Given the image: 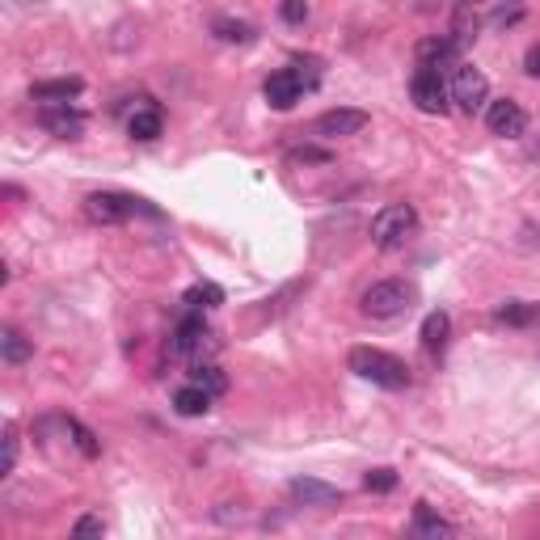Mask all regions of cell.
<instances>
[{
  "instance_id": "1f68e13d",
  "label": "cell",
  "mask_w": 540,
  "mask_h": 540,
  "mask_svg": "<svg viewBox=\"0 0 540 540\" xmlns=\"http://www.w3.org/2000/svg\"><path fill=\"white\" fill-rule=\"evenodd\" d=\"M22 5H43V0H22Z\"/></svg>"
},
{
  "instance_id": "d6986e66",
  "label": "cell",
  "mask_w": 540,
  "mask_h": 540,
  "mask_svg": "<svg viewBox=\"0 0 540 540\" xmlns=\"http://www.w3.org/2000/svg\"><path fill=\"white\" fill-rule=\"evenodd\" d=\"M30 355H34V342L17 334L13 325H5V330H0V359H5L9 368H17V363H26Z\"/></svg>"
},
{
  "instance_id": "4316f807",
  "label": "cell",
  "mask_w": 540,
  "mask_h": 540,
  "mask_svg": "<svg viewBox=\"0 0 540 540\" xmlns=\"http://www.w3.org/2000/svg\"><path fill=\"white\" fill-rule=\"evenodd\" d=\"M102 532H106V524H102L98 515H81L72 524V536H102Z\"/></svg>"
},
{
  "instance_id": "f1b7e54d",
  "label": "cell",
  "mask_w": 540,
  "mask_h": 540,
  "mask_svg": "<svg viewBox=\"0 0 540 540\" xmlns=\"http://www.w3.org/2000/svg\"><path fill=\"white\" fill-rule=\"evenodd\" d=\"M524 72L532 76V81H540V43L528 47V55H524Z\"/></svg>"
},
{
  "instance_id": "d4e9b609",
  "label": "cell",
  "mask_w": 540,
  "mask_h": 540,
  "mask_svg": "<svg viewBox=\"0 0 540 540\" xmlns=\"http://www.w3.org/2000/svg\"><path fill=\"white\" fill-rule=\"evenodd\" d=\"M363 490L389 494V490H397V473H393V469H372L368 477H363Z\"/></svg>"
},
{
  "instance_id": "6da1fadb",
  "label": "cell",
  "mask_w": 540,
  "mask_h": 540,
  "mask_svg": "<svg viewBox=\"0 0 540 540\" xmlns=\"http://www.w3.org/2000/svg\"><path fill=\"white\" fill-rule=\"evenodd\" d=\"M346 363H351V372L359 380L376 384V389H389V393L410 389V368H405V363L397 355H389V351H376V346H355Z\"/></svg>"
},
{
  "instance_id": "ac0fdd59",
  "label": "cell",
  "mask_w": 540,
  "mask_h": 540,
  "mask_svg": "<svg viewBox=\"0 0 540 540\" xmlns=\"http://www.w3.org/2000/svg\"><path fill=\"white\" fill-rule=\"evenodd\" d=\"M186 308H195V313H211V308H220L224 304V287L220 283H190L186 287V296H182Z\"/></svg>"
},
{
  "instance_id": "277c9868",
  "label": "cell",
  "mask_w": 540,
  "mask_h": 540,
  "mask_svg": "<svg viewBox=\"0 0 540 540\" xmlns=\"http://www.w3.org/2000/svg\"><path fill=\"white\" fill-rule=\"evenodd\" d=\"M152 216V220H161V211L157 207H148L144 199H131V195H114V190H98V195H89L85 199V216L93 224H123L131 216Z\"/></svg>"
},
{
  "instance_id": "30bf717a",
  "label": "cell",
  "mask_w": 540,
  "mask_h": 540,
  "mask_svg": "<svg viewBox=\"0 0 540 540\" xmlns=\"http://www.w3.org/2000/svg\"><path fill=\"white\" fill-rule=\"evenodd\" d=\"M486 127H490V135H503V140H519V135L528 131V114H524V106H519V102L498 98V102L486 106Z\"/></svg>"
},
{
  "instance_id": "83f0119b",
  "label": "cell",
  "mask_w": 540,
  "mask_h": 540,
  "mask_svg": "<svg viewBox=\"0 0 540 540\" xmlns=\"http://www.w3.org/2000/svg\"><path fill=\"white\" fill-rule=\"evenodd\" d=\"M13 469H17V431L5 427V473H13Z\"/></svg>"
},
{
  "instance_id": "ffe728a7",
  "label": "cell",
  "mask_w": 540,
  "mask_h": 540,
  "mask_svg": "<svg viewBox=\"0 0 540 540\" xmlns=\"http://www.w3.org/2000/svg\"><path fill=\"white\" fill-rule=\"evenodd\" d=\"M536 317H540V304H528V300H507L494 308V321L503 325H532Z\"/></svg>"
},
{
  "instance_id": "4dcf8cb0",
  "label": "cell",
  "mask_w": 540,
  "mask_h": 540,
  "mask_svg": "<svg viewBox=\"0 0 540 540\" xmlns=\"http://www.w3.org/2000/svg\"><path fill=\"white\" fill-rule=\"evenodd\" d=\"M465 9H473V5H494V0H460Z\"/></svg>"
},
{
  "instance_id": "2e32d148",
  "label": "cell",
  "mask_w": 540,
  "mask_h": 540,
  "mask_svg": "<svg viewBox=\"0 0 540 540\" xmlns=\"http://www.w3.org/2000/svg\"><path fill=\"white\" fill-rule=\"evenodd\" d=\"M211 401H216V397H211L207 389H199L195 380H190V384H182V389L173 393V410H178L182 418H199V414L211 410Z\"/></svg>"
},
{
  "instance_id": "7c38bea8",
  "label": "cell",
  "mask_w": 540,
  "mask_h": 540,
  "mask_svg": "<svg viewBox=\"0 0 540 540\" xmlns=\"http://www.w3.org/2000/svg\"><path fill=\"white\" fill-rule=\"evenodd\" d=\"M287 490H292V498H296V503H304V507H334L338 498H342L338 486H330V481H317V477H296Z\"/></svg>"
},
{
  "instance_id": "484cf974",
  "label": "cell",
  "mask_w": 540,
  "mask_h": 540,
  "mask_svg": "<svg viewBox=\"0 0 540 540\" xmlns=\"http://www.w3.org/2000/svg\"><path fill=\"white\" fill-rule=\"evenodd\" d=\"M279 17H283L287 26L308 22V0H283V5H279Z\"/></svg>"
},
{
  "instance_id": "52a82bcc",
  "label": "cell",
  "mask_w": 540,
  "mask_h": 540,
  "mask_svg": "<svg viewBox=\"0 0 540 540\" xmlns=\"http://www.w3.org/2000/svg\"><path fill=\"white\" fill-rule=\"evenodd\" d=\"M410 93H414V106L422 114H443L448 110V81H443V68L418 64L414 81H410Z\"/></svg>"
},
{
  "instance_id": "7402d4cb",
  "label": "cell",
  "mask_w": 540,
  "mask_h": 540,
  "mask_svg": "<svg viewBox=\"0 0 540 540\" xmlns=\"http://www.w3.org/2000/svg\"><path fill=\"white\" fill-rule=\"evenodd\" d=\"M287 68H292V72L300 76V85H304L308 93H313V89L321 85V60H317V55H296V60L287 64Z\"/></svg>"
},
{
  "instance_id": "4fadbf2b",
  "label": "cell",
  "mask_w": 540,
  "mask_h": 540,
  "mask_svg": "<svg viewBox=\"0 0 540 540\" xmlns=\"http://www.w3.org/2000/svg\"><path fill=\"white\" fill-rule=\"evenodd\" d=\"M418 540H452L456 536V524H448L443 515L431 511V503H414V528H410Z\"/></svg>"
},
{
  "instance_id": "603a6c76",
  "label": "cell",
  "mask_w": 540,
  "mask_h": 540,
  "mask_svg": "<svg viewBox=\"0 0 540 540\" xmlns=\"http://www.w3.org/2000/svg\"><path fill=\"white\" fill-rule=\"evenodd\" d=\"M68 435H72V443L76 448H81V456H102V443H98V435H93L85 422H76V418H68Z\"/></svg>"
},
{
  "instance_id": "9a60e30c",
  "label": "cell",
  "mask_w": 540,
  "mask_h": 540,
  "mask_svg": "<svg viewBox=\"0 0 540 540\" xmlns=\"http://www.w3.org/2000/svg\"><path fill=\"white\" fill-rule=\"evenodd\" d=\"M81 89H85L81 76H60V81H38L30 89V98L34 102H72V98H81Z\"/></svg>"
},
{
  "instance_id": "9c48e42d",
  "label": "cell",
  "mask_w": 540,
  "mask_h": 540,
  "mask_svg": "<svg viewBox=\"0 0 540 540\" xmlns=\"http://www.w3.org/2000/svg\"><path fill=\"white\" fill-rule=\"evenodd\" d=\"M368 123H372V114H368V110L342 106V110L321 114V119L313 123V135H317V140H346V135H359Z\"/></svg>"
},
{
  "instance_id": "f546056e",
  "label": "cell",
  "mask_w": 540,
  "mask_h": 540,
  "mask_svg": "<svg viewBox=\"0 0 540 540\" xmlns=\"http://www.w3.org/2000/svg\"><path fill=\"white\" fill-rule=\"evenodd\" d=\"M292 161H330V152H317V148H296Z\"/></svg>"
},
{
  "instance_id": "8992f818",
  "label": "cell",
  "mask_w": 540,
  "mask_h": 540,
  "mask_svg": "<svg viewBox=\"0 0 540 540\" xmlns=\"http://www.w3.org/2000/svg\"><path fill=\"white\" fill-rule=\"evenodd\" d=\"M452 102L465 110V114L486 110V102H490V81H486V72L460 60V64L452 68Z\"/></svg>"
},
{
  "instance_id": "cb8c5ba5",
  "label": "cell",
  "mask_w": 540,
  "mask_h": 540,
  "mask_svg": "<svg viewBox=\"0 0 540 540\" xmlns=\"http://www.w3.org/2000/svg\"><path fill=\"white\" fill-rule=\"evenodd\" d=\"M216 38H224V43H254V26L245 22H216Z\"/></svg>"
},
{
  "instance_id": "44dd1931",
  "label": "cell",
  "mask_w": 540,
  "mask_h": 540,
  "mask_svg": "<svg viewBox=\"0 0 540 540\" xmlns=\"http://www.w3.org/2000/svg\"><path fill=\"white\" fill-rule=\"evenodd\" d=\"M190 380L199 384V389H207L211 397H220L228 389V376L216 368V363H195V372H190Z\"/></svg>"
},
{
  "instance_id": "e0dca14e",
  "label": "cell",
  "mask_w": 540,
  "mask_h": 540,
  "mask_svg": "<svg viewBox=\"0 0 540 540\" xmlns=\"http://www.w3.org/2000/svg\"><path fill=\"white\" fill-rule=\"evenodd\" d=\"M448 334H452V317L435 308V313H427V321H422V351L439 355L443 346H448Z\"/></svg>"
},
{
  "instance_id": "3957f363",
  "label": "cell",
  "mask_w": 540,
  "mask_h": 540,
  "mask_svg": "<svg viewBox=\"0 0 540 540\" xmlns=\"http://www.w3.org/2000/svg\"><path fill=\"white\" fill-rule=\"evenodd\" d=\"M418 300V292L405 279H384V283H372L368 292H363V313L368 317H380V321H389V317H401V313H410Z\"/></svg>"
},
{
  "instance_id": "8fae6325",
  "label": "cell",
  "mask_w": 540,
  "mask_h": 540,
  "mask_svg": "<svg viewBox=\"0 0 540 540\" xmlns=\"http://www.w3.org/2000/svg\"><path fill=\"white\" fill-rule=\"evenodd\" d=\"M304 85H300V76L292 68H279V72H270L266 76V85H262V98L275 106V110H292L300 98H304Z\"/></svg>"
},
{
  "instance_id": "ba28073f",
  "label": "cell",
  "mask_w": 540,
  "mask_h": 540,
  "mask_svg": "<svg viewBox=\"0 0 540 540\" xmlns=\"http://www.w3.org/2000/svg\"><path fill=\"white\" fill-rule=\"evenodd\" d=\"M38 123H43L55 140H81L85 131V114L72 102H43L38 106Z\"/></svg>"
},
{
  "instance_id": "7a4b0ae2",
  "label": "cell",
  "mask_w": 540,
  "mask_h": 540,
  "mask_svg": "<svg viewBox=\"0 0 540 540\" xmlns=\"http://www.w3.org/2000/svg\"><path fill=\"white\" fill-rule=\"evenodd\" d=\"M414 233H418L414 203H389L372 216V245L376 249H405V241H410Z\"/></svg>"
},
{
  "instance_id": "5bb4252c",
  "label": "cell",
  "mask_w": 540,
  "mask_h": 540,
  "mask_svg": "<svg viewBox=\"0 0 540 540\" xmlns=\"http://www.w3.org/2000/svg\"><path fill=\"white\" fill-rule=\"evenodd\" d=\"M165 131V114H161V106H140L127 119V135L131 140H140V144H148V140H157V135Z\"/></svg>"
},
{
  "instance_id": "5b68a950",
  "label": "cell",
  "mask_w": 540,
  "mask_h": 540,
  "mask_svg": "<svg viewBox=\"0 0 540 540\" xmlns=\"http://www.w3.org/2000/svg\"><path fill=\"white\" fill-rule=\"evenodd\" d=\"M216 334L207 330V321H203V313H195V308H186V317L178 321V330H173V338H169V359H203L207 351H216V342H211Z\"/></svg>"
}]
</instances>
